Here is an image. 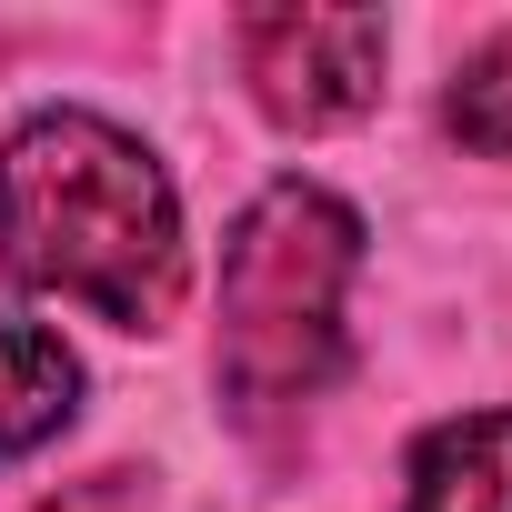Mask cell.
<instances>
[{
  "mask_svg": "<svg viewBox=\"0 0 512 512\" xmlns=\"http://www.w3.org/2000/svg\"><path fill=\"white\" fill-rule=\"evenodd\" d=\"M442 121H452V141H472L482 161H512V31H492V41L452 71Z\"/></svg>",
  "mask_w": 512,
  "mask_h": 512,
  "instance_id": "6",
  "label": "cell"
},
{
  "mask_svg": "<svg viewBox=\"0 0 512 512\" xmlns=\"http://www.w3.org/2000/svg\"><path fill=\"white\" fill-rule=\"evenodd\" d=\"M71 412H81V362H71V342L41 332V322H0V462H11V452H41Z\"/></svg>",
  "mask_w": 512,
  "mask_h": 512,
  "instance_id": "5",
  "label": "cell"
},
{
  "mask_svg": "<svg viewBox=\"0 0 512 512\" xmlns=\"http://www.w3.org/2000/svg\"><path fill=\"white\" fill-rule=\"evenodd\" d=\"M402 512H512V412H462L412 442Z\"/></svg>",
  "mask_w": 512,
  "mask_h": 512,
  "instance_id": "4",
  "label": "cell"
},
{
  "mask_svg": "<svg viewBox=\"0 0 512 512\" xmlns=\"http://www.w3.org/2000/svg\"><path fill=\"white\" fill-rule=\"evenodd\" d=\"M31 512H151V482H141V472H81V482H61V492L31 502Z\"/></svg>",
  "mask_w": 512,
  "mask_h": 512,
  "instance_id": "7",
  "label": "cell"
},
{
  "mask_svg": "<svg viewBox=\"0 0 512 512\" xmlns=\"http://www.w3.org/2000/svg\"><path fill=\"white\" fill-rule=\"evenodd\" d=\"M0 262L41 302H81L111 332H161L181 312V201L101 111H41L0 151Z\"/></svg>",
  "mask_w": 512,
  "mask_h": 512,
  "instance_id": "1",
  "label": "cell"
},
{
  "mask_svg": "<svg viewBox=\"0 0 512 512\" xmlns=\"http://www.w3.org/2000/svg\"><path fill=\"white\" fill-rule=\"evenodd\" d=\"M362 272V221L322 181H272L221 241V392L241 422H272L332 392L342 292Z\"/></svg>",
  "mask_w": 512,
  "mask_h": 512,
  "instance_id": "2",
  "label": "cell"
},
{
  "mask_svg": "<svg viewBox=\"0 0 512 512\" xmlns=\"http://www.w3.org/2000/svg\"><path fill=\"white\" fill-rule=\"evenodd\" d=\"M392 61L382 11H251L241 21V71L282 131H332L352 111H372Z\"/></svg>",
  "mask_w": 512,
  "mask_h": 512,
  "instance_id": "3",
  "label": "cell"
}]
</instances>
